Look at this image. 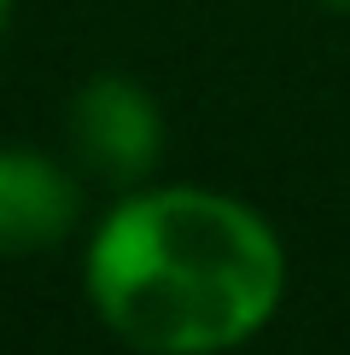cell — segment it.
Listing matches in <instances>:
<instances>
[{
	"mask_svg": "<svg viewBox=\"0 0 350 355\" xmlns=\"http://www.w3.org/2000/svg\"><path fill=\"white\" fill-rule=\"evenodd\" d=\"M82 286L140 355H228L274 320L286 245L269 216L210 187H140L94 227Z\"/></svg>",
	"mask_w": 350,
	"mask_h": 355,
	"instance_id": "6da1fadb",
	"label": "cell"
},
{
	"mask_svg": "<svg viewBox=\"0 0 350 355\" xmlns=\"http://www.w3.org/2000/svg\"><path fill=\"white\" fill-rule=\"evenodd\" d=\"M70 146L99 181L140 187L164 157V111L135 76L99 70L70 99Z\"/></svg>",
	"mask_w": 350,
	"mask_h": 355,
	"instance_id": "7a4b0ae2",
	"label": "cell"
},
{
	"mask_svg": "<svg viewBox=\"0 0 350 355\" xmlns=\"http://www.w3.org/2000/svg\"><path fill=\"white\" fill-rule=\"evenodd\" d=\"M82 192L58 157L35 146H0V257L53 250L76 227Z\"/></svg>",
	"mask_w": 350,
	"mask_h": 355,
	"instance_id": "3957f363",
	"label": "cell"
},
{
	"mask_svg": "<svg viewBox=\"0 0 350 355\" xmlns=\"http://www.w3.org/2000/svg\"><path fill=\"white\" fill-rule=\"evenodd\" d=\"M6 35H12V0H0V53H6Z\"/></svg>",
	"mask_w": 350,
	"mask_h": 355,
	"instance_id": "277c9868",
	"label": "cell"
},
{
	"mask_svg": "<svg viewBox=\"0 0 350 355\" xmlns=\"http://www.w3.org/2000/svg\"><path fill=\"white\" fill-rule=\"evenodd\" d=\"M321 6H327V12H344V18H350V0H321Z\"/></svg>",
	"mask_w": 350,
	"mask_h": 355,
	"instance_id": "5b68a950",
	"label": "cell"
}]
</instances>
